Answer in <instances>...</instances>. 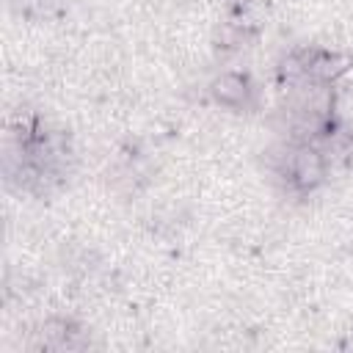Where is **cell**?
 <instances>
[{
    "instance_id": "obj_1",
    "label": "cell",
    "mask_w": 353,
    "mask_h": 353,
    "mask_svg": "<svg viewBox=\"0 0 353 353\" xmlns=\"http://www.w3.org/2000/svg\"><path fill=\"white\" fill-rule=\"evenodd\" d=\"M284 171H287V179L290 185L298 190V193H309L314 190L323 176H325V157L317 146L312 143H301L295 146L287 160H284Z\"/></svg>"
},
{
    "instance_id": "obj_3",
    "label": "cell",
    "mask_w": 353,
    "mask_h": 353,
    "mask_svg": "<svg viewBox=\"0 0 353 353\" xmlns=\"http://www.w3.org/2000/svg\"><path fill=\"white\" fill-rule=\"evenodd\" d=\"M301 55H303L306 77L314 80V83H331V80H336L347 69V58L339 55V52L312 50V52H301Z\"/></svg>"
},
{
    "instance_id": "obj_2",
    "label": "cell",
    "mask_w": 353,
    "mask_h": 353,
    "mask_svg": "<svg viewBox=\"0 0 353 353\" xmlns=\"http://www.w3.org/2000/svg\"><path fill=\"white\" fill-rule=\"evenodd\" d=\"M210 94L218 105L223 108H248L251 105V97H254V88H251V80L240 72H223L221 77H215L210 83Z\"/></svg>"
}]
</instances>
